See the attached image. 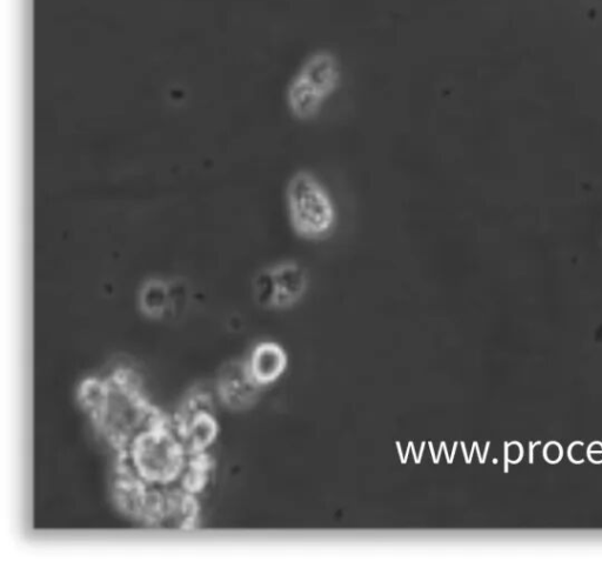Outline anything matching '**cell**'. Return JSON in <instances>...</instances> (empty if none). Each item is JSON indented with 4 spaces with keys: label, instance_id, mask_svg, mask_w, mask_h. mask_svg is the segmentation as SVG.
I'll use <instances>...</instances> for the list:
<instances>
[{
    "label": "cell",
    "instance_id": "6da1fadb",
    "mask_svg": "<svg viewBox=\"0 0 602 561\" xmlns=\"http://www.w3.org/2000/svg\"><path fill=\"white\" fill-rule=\"evenodd\" d=\"M287 210L294 232L306 240H323L337 224L333 199L311 172L299 171L286 189Z\"/></svg>",
    "mask_w": 602,
    "mask_h": 561
},
{
    "label": "cell",
    "instance_id": "7a4b0ae2",
    "mask_svg": "<svg viewBox=\"0 0 602 561\" xmlns=\"http://www.w3.org/2000/svg\"><path fill=\"white\" fill-rule=\"evenodd\" d=\"M338 59L332 52L320 50L307 57L287 89V105L300 120L318 116L321 108L340 84Z\"/></svg>",
    "mask_w": 602,
    "mask_h": 561
},
{
    "label": "cell",
    "instance_id": "3957f363",
    "mask_svg": "<svg viewBox=\"0 0 602 561\" xmlns=\"http://www.w3.org/2000/svg\"><path fill=\"white\" fill-rule=\"evenodd\" d=\"M276 286L273 309H290L305 296L309 273L297 262H283L271 267Z\"/></svg>",
    "mask_w": 602,
    "mask_h": 561
},
{
    "label": "cell",
    "instance_id": "277c9868",
    "mask_svg": "<svg viewBox=\"0 0 602 561\" xmlns=\"http://www.w3.org/2000/svg\"><path fill=\"white\" fill-rule=\"evenodd\" d=\"M286 363V355L282 347L273 343H264L254 350L250 371L258 384H269L282 374Z\"/></svg>",
    "mask_w": 602,
    "mask_h": 561
},
{
    "label": "cell",
    "instance_id": "5b68a950",
    "mask_svg": "<svg viewBox=\"0 0 602 561\" xmlns=\"http://www.w3.org/2000/svg\"><path fill=\"white\" fill-rule=\"evenodd\" d=\"M140 309L152 318L163 317L171 309V286L162 279H150L139 293Z\"/></svg>",
    "mask_w": 602,
    "mask_h": 561
},
{
    "label": "cell",
    "instance_id": "8992f818",
    "mask_svg": "<svg viewBox=\"0 0 602 561\" xmlns=\"http://www.w3.org/2000/svg\"><path fill=\"white\" fill-rule=\"evenodd\" d=\"M254 297L257 302L264 307H272L274 304V297H276V286H274V279L270 269L260 271L253 282Z\"/></svg>",
    "mask_w": 602,
    "mask_h": 561
}]
</instances>
